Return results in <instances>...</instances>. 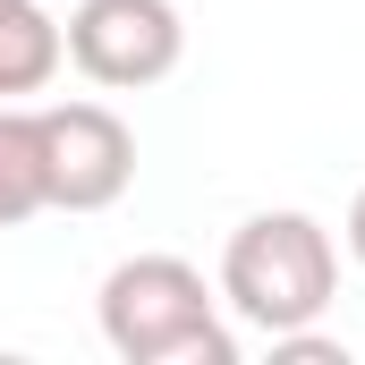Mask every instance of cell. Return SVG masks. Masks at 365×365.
Returning <instances> with one entry per match:
<instances>
[{
  "label": "cell",
  "mask_w": 365,
  "mask_h": 365,
  "mask_svg": "<svg viewBox=\"0 0 365 365\" xmlns=\"http://www.w3.org/2000/svg\"><path fill=\"white\" fill-rule=\"evenodd\" d=\"M102 340L128 365H238L221 289L187 255H128L102 280Z\"/></svg>",
  "instance_id": "1"
},
{
  "label": "cell",
  "mask_w": 365,
  "mask_h": 365,
  "mask_svg": "<svg viewBox=\"0 0 365 365\" xmlns=\"http://www.w3.org/2000/svg\"><path fill=\"white\" fill-rule=\"evenodd\" d=\"M331 289H340V247H331V230L314 212H289V204L247 212L230 230V247H221V306L238 323H255L264 340L323 323Z\"/></svg>",
  "instance_id": "2"
},
{
  "label": "cell",
  "mask_w": 365,
  "mask_h": 365,
  "mask_svg": "<svg viewBox=\"0 0 365 365\" xmlns=\"http://www.w3.org/2000/svg\"><path fill=\"white\" fill-rule=\"evenodd\" d=\"M34 145L51 212H110L136 187V128L110 102H34Z\"/></svg>",
  "instance_id": "3"
},
{
  "label": "cell",
  "mask_w": 365,
  "mask_h": 365,
  "mask_svg": "<svg viewBox=\"0 0 365 365\" xmlns=\"http://www.w3.org/2000/svg\"><path fill=\"white\" fill-rule=\"evenodd\" d=\"M77 77L102 93H145L187 60V17L170 0H77V17L60 26Z\"/></svg>",
  "instance_id": "4"
},
{
  "label": "cell",
  "mask_w": 365,
  "mask_h": 365,
  "mask_svg": "<svg viewBox=\"0 0 365 365\" xmlns=\"http://www.w3.org/2000/svg\"><path fill=\"white\" fill-rule=\"evenodd\" d=\"M68 43H60V17L43 0H0V102H26L60 77Z\"/></svg>",
  "instance_id": "5"
},
{
  "label": "cell",
  "mask_w": 365,
  "mask_h": 365,
  "mask_svg": "<svg viewBox=\"0 0 365 365\" xmlns=\"http://www.w3.org/2000/svg\"><path fill=\"white\" fill-rule=\"evenodd\" d=\"M51 212L43 204V145H34V110L26 102H0V230Z\"/></svg>",
  "instance_id": "6"
},
{
  "label": "cell",
  "mask_w": 365,
  "mask_h": 365,
  "mask_svg": "<svg viewBox=\"0 0 365 365\" xmlns=\"http://www.w3.org/2000/svg\"><path fill=\"white\" fill-rule=\"evenodd\" d=\"M272 357H289V365H349V357H340V340H314V323H306V331H280Z\"/></svg>",
  "instance_id": "7"
},
{
  "label": "cell",
  "mask_w": 365,
  "mask_h": 365,
  "mask_svg": "<svg viewBox=\"0 0 365 365\" xmlns=\"http://www.w3.org/2000/svg\"><path fill=\"white\" fill-rule=\"evenodd\" d=\"M340 238H349V255L365 264V187H357V204H349V230H340Z\"/></svg>",
  "instance_id": "8"
}]
</instances>
